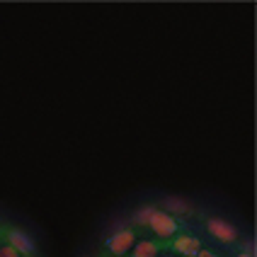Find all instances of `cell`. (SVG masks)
Here are the masks:
<instances>
[{
    "label": "cell",
    "mask_w": 257,
    "mask_h": 257,
    "mask_svg": "<svg viewBox=\"0 0 257 257\" xmlns=\"http://www.w3.org/2000/svg\"><path fill=\"white\" fill-rule=\"evenodd\" d=\"M206 228H209V233L214 235L216 240H221V243H233V240L238 238L235 226L228 223V221H223V218H209V221H206Z\"/></svg>",
    "instance_id": "6da1fadb"
},
{
    "label": "cell",
    "mask_w": 257,
    "mask_h": 257,
    "mask_svg": "<svg viewBox=\"0 0 257 257\" xmlns=\"http://www.w3.org/2000/svg\"><path fill=\"white\" fill-rule=\"evenodd\" d=\"M134 243H136V235H134V230H128V228L116 230L114 235L107 238V247H109L112 255H124V252H128Z\"/></svg>",
    "instance_id": "7a4b0ae2"
},
{
    "label": "cell",
    "mask_w": 257,
    "mask_h": 257,
    "mask_svg": "<svg viewBox=\"0 0 257 257\" xmlns=\"http://www.w3.org/2000/svg\"><path fill=\"white\" fill-rule=\"evenodd\" d=\"M148 226H151V230H153L156 235H160V238H170V235H175V230H177L175 218H172L170 214H165V211H156Z\"/></svg>",
    "instance_id": "3957f363"
},
{
    "label": "cell",
    "mask_w": 257,
    "mask_h": 257,
    "mask_svg": "<svg viewBox=\"0 0 257 257\" xmlns=\"http://www.w3.org/2000/svg\"><path fill=\"white\" fill-rule=\"evenodd\" d=\"M8 240H10V247H15L17 255H29V252L34 250L32 238H29L27 233H22V230H17V228H13L8 233Z\"/></svg>",
    "instance_id": "277c9868"
},
{
    "label": "cell",
    "mask_w": 257,
    "mask_h": 257,
    "mask_svg": "<svg viewBox=\"0 0 257 257\" xmlns=\"http://www.w3.org/2000/svg\"><path fill=\"white\" fill-rule=\"evenodd\" d=\"M172 247H175V252H180V255L192 257V255H197V252L201 250V243H199V238H192V235H180V238L172 243Z\"/></svg>",
    "instance_id": "5b68a950"
},
{
    "label": "cell",
    "mask_w": 257,
    "mask_h": 257,
    "mask_svg": "<svg viewBox=\"0 0 257 257\" xmlns=\"http://www.w3.org/2000/svg\"><path fill=\"white\" fill-rule=\"evenodd\" d=\"M163 206L168 209L165 214H187V211H192V206H189V201L182 199V197H165L163 199Z\"/></svg>",
    "instance_id": "8992f818"
},
{
    "label": "cell",
    "mask_w": 257,
    "mask_h": 257,
    "mask_svg": "<svg viewBox=\"0 0 257 257\" xmlns=\"http://www.w3.org/2000/svg\"><path fill=\"white\" fill-rule=\"evenodd\" d=\"M134 257H158V245L151 240L134 243Z\"/></svg>",
    "instance_id": "52a82bcc"
},
{
    "label": "cell",
    "mask_w": 257,
    "mask_h": 257,
    "mask_svg": "<svg viewBox=\"0 0 257 257\" xmlns=\"http://www.w3.org/2000/svg\"><path fill=\"white\" fill-rule=\"evenodd\" d=\"M158 209L156 206H141L139 211H136V221L141 223V226H148L151 223V218H153V214H156Z\"/></svg>",
    "instance_id": "ba28073f"
},
{
    "label": "cell",
    "mask_w": 257,
    "mask_h": 257,
    "mask_svg": "<svg viewBox=\"0 0 257 257\" xmlns=\"http://www.w3.org/2000/svg\"><path fill=\"white\" fill-rule=\"evenodd\" d=\"M0 257H20V255L15 252V247H10V245H3V247H0Z\"/></svg>",
    "instance_id": "9c48e42d"
},
{
    "label": "cell",
    "mask_w": 257,
    "mask_h": 257,
    "mask_svg": "<svg viewBox=\"0 0 257 257\" xmlns=\"http://www.w3.org/2000/svg\"><path fill=\"white\" fill-rule=\"evenodd\" d=\"M197 257H218L216 252H211V250H199L197 252Z\"/></svg>",
    "instance_id": "30bf717a"
},
{
    "label": "cell",
    "mask_w": 257,
    "mask_h": 257,
    "mask_svg": "<svg viewBox=\"0 0 257 257\" xmlns=\"http://www.w3.org/2000/svg\"><path fill=\"white\" fill-rule=\"evenodd\" d=\"M238 257H255V255H250V252H240Z\"/></svg>",
    "instance_id": "8fae6325"
}]
</instances>
